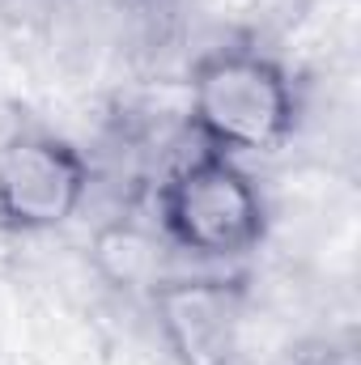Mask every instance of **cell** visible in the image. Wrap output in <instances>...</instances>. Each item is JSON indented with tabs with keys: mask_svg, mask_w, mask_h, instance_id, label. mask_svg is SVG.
Wrapping results in <instances>:
<instances>
[{
	"mask_svg": "<svg viewBox=\"0 0 361 365\" xmlns=\"http://www.w3.org/2000/svg\"><path fill=\"white\" fill-rule=\"evenodd\" d=\"M302 119L293 73L255 43H221L187 73V132L195 149L247 162L289 145Z\"/></svg>",
	"mask_w": 361,
	"mask_h": 365,
	"instance_id": "cell-1",
	"label": "cell"
},
{
	"mask_svg": "<svg viewBox=\"0 0 361 365\" xmlns=\"http://www.w3.org/2000/svg\"><path fill=\"white\" fill-rule=\"evenodd\" d=\"M153 217L166 247L200 264H238L268 238V200L234 158L195 149L153 182Z\"/></svg>",
	"mask_w": 361,
	"mask_h": 365,
	"instance_id": "cell-2",
	"label": "cell"
},
{
	"mask_svg": "<svg viewBox=\"0 0 361 365\" xmlns=\"http://www.w3.org/2000/svg\"><path fill=\"white\" fill-rule=\"evenodd\" d=\"M93 187L90 158L60 132L17 128L0 140V234L64 230Z\"/></svg>",
	"mask_w": 361,
	"mask_h": 365,
	"instance_id": "cell-3",
	"label": "cell"
},
{
	"mask_svg": "<svg viewBox=\"0 0 361 365\" xmlns=\"http://www.w3.org/2000/svg\"><path fill=\"white\" fill-rule=\"evenodd\" d=\"M158 336L175 365H234L243 349L247 276L187 272L162 276L149 289Z\"/></svg>",
	"mask_w": 361,
	"mask_h": 365,
	"instance_id": "cell-4",
	"label": "cell"
},
{
	"mask_svg": "<svg viewBox=\"0 0 361 365\" xmlns=\"http://www.w3.org/2000/svg\"><path fill=\"white\" fill-rule=\"evenodd\" d=\"M93 251H98L102 272L123 289H141V284L153 289L162 280V276H153V238L145 230H136L132 221H119V225L102 230Z\"/></svg>",
	"mask_w": 361,
	"mask_h": 365,
	"instance_id": "cell-5",
	"label": "cell"
},
{
	"mask_svg": "<svg viewBox=\"0 0 361 365\" xmlns=\"http://www.w3.org/2000/svg\"><path fill=\"white\" fill-rule=\"evenodd\" d=\"M293 365H361L357 340L353 336H323V340H310Z\"/></svg>",
	"mask_w": 361,
	"mask_h": 365,
	"instance_id": "cell-6",
	"label": "cell"
}]
</instances>
